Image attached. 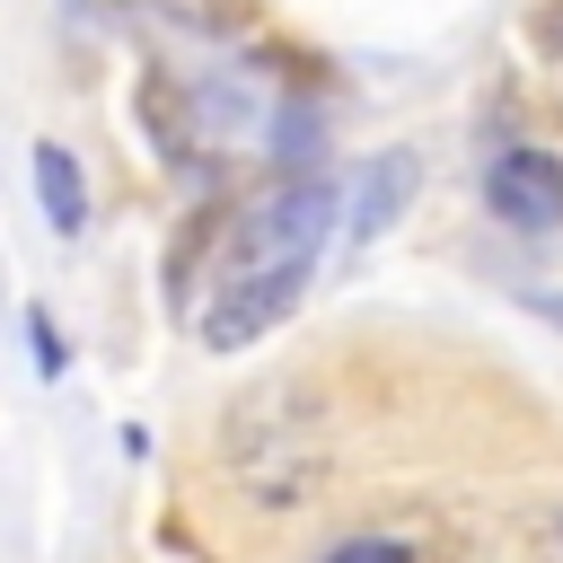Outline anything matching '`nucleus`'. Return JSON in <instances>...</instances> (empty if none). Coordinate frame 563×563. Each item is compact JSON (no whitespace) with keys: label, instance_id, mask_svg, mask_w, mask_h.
<instances>
[{"label":"nucleus","instance_id":"1","mask_svg":"<svg viewBox=\"0 0 563 563\" xmlns=\"http://www.w3.org/2000/svg\"><path fill=\"white\" fill-rule=\"evenodd\" d=\"M308 290V264H229V282L202 308V343L211 352H246L255 334H273Z\"/></svg>","mask_w":563,"mask_h":563},{"label":"nucleus","instance_id":"2","mask_svg":"<svg viewBox=\"0 0 563 563\" xmlns=\"http://www.w3.org/2000/svg\"><path fill=\"white\" fill-rule=\"evenodd\" d=\"M325 229H334V185H325V176L282 185L273 202H255V211H246V229H238V255H229V264H317Z\"/></svg>","mask_w":563,"mask_h":563},{"label":"nucleus","instance_id":"3","mask_svg":"<svg viewBox=\"0 0 563 563\" xmlns=\"http://www.w3.org/2000/svg\"><path fill=\"white\" fill-rule=\"evenodd\" d=\"M484 202L501 229H563V158L554 150H501L484 167Z\"/></svg>","mask_w":563,"mask_h":563},{"label":"nucleus","instance_id":"4","mask_svg":"<svg viewBox=\"0 0 563 563\" xmlns=\"http://www.w3.org/2000/svg\"><path fill=\"white\" fill-rule=\"evenodd\" d=\"M35 194H44V220H53L62 238L88 220V185H79V167H70L62 141H35Z\"/></svg>","mask_w":563,"mask_h":563},{"label":"nucleus","instance_id":"5","mask_svg":"<svg viewBox=\"0 0 563 563\" xmlns=\"http://www.w3.org/2000/svg\"><path fill=\"white\" fill-rule=\"evenodd\" d=\"M405 185H413V167H405V158H378V167L361 176V211H352V238H369V229L396 211V194H405Z\"/></svg>","mask_w":563,"mask_h":563},{"label":"nucleus","instance_id":"6","mask_svg":"<svg viewBox=\"0 0 563 563\" xmlns=\"http://www.w3.org/2000/svg\"><path fill=\"white\" fill-rule=\"evenodd\" d=\"M26 343H35V378H62L70 369V352H62V334H53L44 308H26Z\"/></svg>","mask_w":563,"mask_h":563},{"label":"nucleus","instance_id":"7","mask_svg":"<svg viewBox=\"0 0 563 563\" xmlns=\"http://www.w3.org/2000/svg\"><path fill=\"white\" fill-rule=\"evenodd\" d=\"M325 563H413V545H396V537H352V545H334Z\"/></svg>","mask_w":563,"mask_h":563}]
</instances>
